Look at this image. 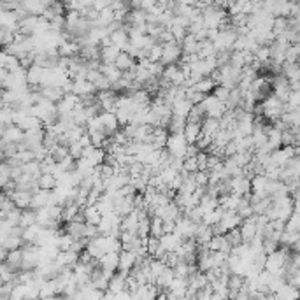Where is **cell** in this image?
I'll return each instance as SVG.
<instances>
[{
  "label": "cell",
  "instance_id": "obj_1",
  "mask_svg": "<svg viewBox=\"0 0 300 300\" xmlns=\"http://www.w3.org/2000/svg\"><path fill=\"white\" fill-rule=\"evenodd\" d=\"M261 107H263L261 116L267 118L269 121H274V120H278V118L284 113V102H281L279 99H276L272 93L267 95L265 99L261 100Z\"/></svg>",
  "mask_w": 300,
  "mask_h": 300
},
{
  "label": "cell",
  "instance_id": "obj_2",
  "mask_svg": "<svg viewBox=\"0 0 300 300\" xmlns=\"http://www.w3.org/2000/svg\"><path fill=\"white\" fill-rule=\"evenodd\" d=\"M161 58L160 61L163 65H169V63H178L183 51H181V44L178 42L176 39L169 40V42H163L161 44Z\"/></svg>",
  "mask_w": 300,
  "mask_h": 300
},
{
  "label": "cell",
  "instance_id": "obj_3",
  "mask_svg": "<svg viewBox=\"0 0 300 300\" xmlns=\"http://www.w3.org/2000/svg\"><path fill=\"white\" fill-rule=\"evenodd\" d=\"M186 139L183 134H169L167 137L165 149L172 155V157L184 158V151H186Z\"/></svg>",
  "mask_w": 300,
  "mask_h": 300
},
{
  "label": "cell",
  "instance_id": "obj_4",
  "mask_svg": "<svg viewBox=\"0 0 300 300\" xmlns=\"http://www.w3.org/2000/svg\"><path fill=\"white\" fill-rule=\"evenodd\" d=\"M200 105L204 107L205 111V116H211V118H220L223 114V111H225V104L223 102H220V100L216 99L214 95H205L204 100L200 102Z\"/></svg>",
  "mask_w": 300,
  "mask_h": 300
},
{
  "label": "cell",
  "instance_id": "obj_5",
  "mask_svg": "<svg viewBox=\"0 0 300 300\" xmlns=\"http://www.w3.org/2000/svg\"><path fill=\"white\" fill-rule=\"evenodd\" d=\"M100 121H102V125H104V134L105 137H111V135L114 134V130H118V120H116V114L113 113V111H104V113L99 114Z\"/></svg>",
  "mask_w": 300,
  "mask_h": 300
},
{
  "label": "cell",
  "instance_id": "obj_6",
  "mask_svg": "<svg viewBox=\"0 0 300 300\" xmlns=\"http://www.w3.org/2000/svg\"><path fill=\"white\" fill-rule=\"evenodd\" d=\"M230 184H232V193H237V195H246V193L251 192V181L244 176H235L230 178Z\"/></svg>",
  "mask_w": 300,
  "mask_h": 300
},
{
  "label": "cell",
  "instance_id": "obj_7",
  "mask_svg": "<svg viewBox=\"0 0 300 300\" xmlns=\"http://www.w3.org/2000/svg\"><path fill=\"white\" fill-rule=\"evenodd\" d=\"M181 242H183V239L179 237L176 232H170V234H163L160 237V244L161 248L165 249V251H176V249L181 246Z\"/></svg>",
  "mask_w": 300,
  "mask_h": 300
},
{
  "label": "cell",
  "instance_id": "obj_8",
  "mask_svg": "<svg viewBox=\"0 0 300 300\" xmlns=\"http://www.w3.org/2000/svg\"><path fill=\"white\" fill-rule=\"evenodd\" d=\"M135 258H137V255H135L134 251H125V249H121V251H120V258H118V270L130 272V269L135 263Z\"/></svg>",
  "mask_w": 300,
  "mask_h": 300
},
{
  "label": "cell",
  "instance_id": "obj_9",
  "mask_svg": "<svg viewBox=\"0 0 300 300\" xmlns=\"http://www.w3.org/2000/svg\"><path fill=\"white\" fill-rule=\"evenodd\" d=\"M72 93L78 97L86 95V93H97L93 83H90L88 79H72Z\"/></svg>",
  "mask_w": 300,
  "mask_h": 300
},
{
  "label": "cell",
  "instance_id": "obj_10",
  "mask_svg": "<svg viewBox=\"0 0 300 300\" xmlns=\"http://www.w3.org/2000/svg\"><path fill=\"white\" fill-rule=\"evenodd\" d=\"M118 258H120V253L105 251L104 255L99 258V265L102 267V269H107V270H118Z\"/></svg>",
  "mask_w": 300,
  "mask_h": 300
},
{
  "label": "cell",
  "instance_id": "obj_11",
  "mask_svg": "<svg viewBox=\"0 0 300 300\" xmlns=\"http://www.w3.org/2000/svg\"><path fill=\"white\" fill-rule=\"evenodd\" d=\"M121 49L114 46V44H109V46H102L100 48V61L102 63H114V60L118 58Z\"/></svg>",
  "mask_w": 300,
  "mask_h": 300
},
{
  "label": "cell",
  "instance_id": "obj_12",
  "mask_svg": "<svg viewBox=\"0 0 300 300\" xmlns=\"http://www.w3.org/2000/svg\"><path fill=\"white\" fill-rule=\"evenodd\" d=\"M200 130L204 135H209V137H213L218 130H220V121H218V118H211V116H205L202 121H200Z\"/></svg>",
  "mask_w": 300,
  "mask_h": 300
},
{
  "label": "cell",
  "instance_id": "obj_13",
  "mask_svg": "<svg viewBox=\"0 0 300 300\" xmlns=\"http://www.w3.org/2000/svg\"><path fill=\"white\" fill-rule=\"evenodd\" d=\"M274 299L279 300H288V299H299V288L290 286L288 283L281 284L274 292Z\"/></svg>",
  "mask_w": 300,
  "mask_h": 300
},
{
  "label": "cell",
  "instance_id": "obj_14",
  "mask_svg": "<svg viewBox=\"0 0 300 300\" xmlns=\"http://www.w3.org/2000/svg\"><path fill=\"white\" fill-rule=\"evenodd\" d=\"M179 44H181V51H183V55H192V53H197V49H199V40H197L195 35L190 34V32L184 35L183 40H181Z\"/></svg>",
  "mask_w": 300,
  "mask_h": 300
},
{
  "label": "cell",
  "instance_id": "obj_15",
  "mask_svg": "<svg viewBox=\"0 0 300 300\" xmlns=\"http://www.w3.org/2000/svg\"><path fill=\"white\" fill-rule=\"evenodd\" d=\"M79 57L83 60H100V46L97 44H84L79 49Z\"/></svg>",
  "mask_w": 300,
  "mask_h": 300
},
{
  "label": "cell",
  "instance_id": "obj_16",
  "mask_svg": "<svg viewBox=\"0 0 300 300\" xmlns=\"http://www.w3.org/2000/svg\"><path fill=\"white\" fill-rule=\"evenodd\" d=\"M114 65L121 70V72H125V70H130L135 65V58H132L126 51H120L118 58L114 60Z\"/></svg>",
  "mask_w": 300,
  "mask_h": 300
},
{
  "label": "cell",
  "instance_id": "obj_17",
  "mask_svg": "<svg viewBox=\"0 0 300 300\" xmlns=\"http://www.w3.org/2000/svg\"><path fill=\"white\" fill-rule=\"evenodd\" d=\"M200 134H202V130H200V123L186 121L184 130H183V135H184V139H186V142H195V140L199 139Z\"/></svg>",
  "mask_w": 300,
  "mask_h": 300
},
{
  "label": "cell",
  "instance_id": "obj_18",
  "mask_svg": "<svg viewBox=\"0 0 300 300\" xmlns=\"http://www.w3.org/2000/svg\"><path fill=\"white\" fill-rule=\"evenodd\" d=\"M223 211L225 209L221 207V205H216V207L213 209V211H209V213H204V216H202V223L207 226H213L216 225L220 220H221L223 216Z\"/></svg>",
  "mask_w": 300,
  "mask_h": 300
},
{
  "label": "cell",
  "instance_id": "obj_19",
  "mask_svg": "<svg viewBox=\"0 0 300 300\" xmlns=\"http://www.w3.org/2000/svg\"><path fill=\"white\" fill-rule=\"evenodd\" d=\"M40 95H42L44 99H48L49 102H55V104H57L58 100L63 97V90H61V86H42Z\"/></svg>",
  "mask_w": 300,
  "mask_h": 300
},
{
  "label": "cell",
  "instance_id": "obj_20",
  "mask_svg": "<svg viewBox=\"0 0 300 300\" xmlns=\"http://www.w3.org/2000/svg\"><path fill=\"white\" fill-rule=\"evenodd\" d=\"M109 37H111V42L114 44V46H118V48L121 49H125V46L128 44V34H126L123 28H118V30H114V32H111L109 34Z\"/></svg>",
  "mask_w": 300,
  "mask_h": 300
},
{
  "label": "cell",
  "instance_id": "obj_21",
  "mask_svg": "<svg viewBox=\"0 0 300 300\" xmlns=\"http://www.w3.org/2000/svg\"><path fill=\"white\" fill-rule=\"evenodd\" d=\"M192 102L188 99H183V100H178L172 104V114L176 116H181V118H186L188 113H190V109H192Z\"/></svg>",
  "mask_w": 300,
  "mask_h": 300
},
{
  "label": "cell",
  "instance_id": "obj_22",
  "mask_svg": "<svg viewBox=\"0 0 300 300\" xmlns=\"http://www.w3.org/2000/svg\"><path fill=\"white\" fill-rule=\"evenodd\" d=\"M184 125H186V118H181V116L172 114V116H170V121H169V126H167V130H169V134H183Z\"/></svg>",
  "mask_w": 300,
  "mask_h": 300
},
{
  "label": "cell",
  "instance_id": "obj_23",
  "mask_svg": "<svg viewBox=\"0 0 300 300\" xmlns=\"http://www.w3.org/2000/svg\"><path fill=\"white\" fill-rule=\"evenodd\" d=\"M83 214H84V223H90V225H97V223L100 221V216H102V214L97 211L95 205H84Z\"/></svg>",
  "mask_w": 300,
  "mask_h": 300
},
{
  "label": "cell",
  "instance_id": "obj_24",
  "mask_svg": "<svg viewBox=\"0 0 300 300\" xmlns=\"http://www.w3.org/2000/svg\"><path fill=\"white\" fill-rule=\"evenodd\" d=\"M286 30H288V18L276 16L274 21H272V28H270V32L274 34V37H278V35H283Z\"/></svg>",
  "mask_w": 300,
  "mask_h": 300
},
{
  "label": "cell",
  "instance_id": "obj_25",
  "mask_svg": "<svg viewBox=\"0 0 300 300\" xmlns=\"http://www.w3.org/2000/svg\"><path fill=\"white\" fill-rule=\"evenodd\" d=\"M205 118V111L204 107L200 104H193L192 109H190V113L186 116V121H192V123H200L202 120Z\"/></svg>",
  "mask_w": 300,
  "mask_h": 300
},
{
  "label": "cell",
  "instance_id": "obj_26",
  "mask_svg": "<svg viewBox=\"0 0 300 300\" xmlns=\"http://www.w3.org/2000/svg\"><path fill=\"white\" fill-rule=\"evenodd\" d=\"M161 218L160 216H149V235L158 237L160 239L163 235V228H161Z\"/></svg>",
  "mask_w": 300,
  "mask_h": 300
},
{
  "label": "cell",
  "instance_id": "obj_27",
  "mask_svg": "<svg viewBox=\"0 0 300 300\" xmlns=\"http://www.w3.org/2000/svg\"><path fill=\"white\" fill-rule=\"evenodd\" d=\"M37 186L40 190H53V188L57 186V178L53 174H40L39 179H37Z\"/></svg>",
  "mask_w": 300,
  "mask_h": 300
},
{
  "label": "cell",
  "instance_id": "obj_28",
  "mask_svg": "<svg viewBox=\"0 0 300 300\" xmlns=\"http://www.w3.org/2000/svg\"><path fill=\"white\" fill-rule=\"evenodd\" d=\"M193 88H195L197 92L211 93V90L214 88V83L211 81V78H209V76H205V78H200L199 81H197V83L193 84Z\"/></svg>",
  "mask_w": 300,
  "mask_h": 300
},
{
  "label": "cell",
  "instance_id": "obj_29",
  "mask_svg": "<svg viewBox=\"0 0 300 300\" xmlns=\"http://www.w3.org/2000/svg\"><path fill=\"white\" fill-rule=\"evenodd\" d=\"M284 230H288V232H299L300 230L299 211H293V213L290 214V218L286 220V225H284Z\"/></svg>",
  "mask_w": 300,
  "mask_h": 300
},
{
  "label": "cell",
  "instance_id": "obj_30",
  "mask_svg": "<svg viewBox=\"0 0 300 300\" xmlns=\"http://www.w3.org/2000/svg\"><path fill=\"white\" fill-rule=\"evenodd\" d=\"M137 235L140 239H146L149 237V216H140L139 218V225H137Z\"/></svg>",
  "mask_w": 300,
  "mask_h": 300
},
{
  "label": "cell",
  "instance_id": "obj_31",
  "mask_svg": "<svg viewBox=\"0 0 300 300\" xmlns=\"http://www.w3.org/2000/svg\"><path fill=\"white\" fill-rule=\"evenodd\" d=\"M225 239L228 240V244H230L232 248L234 246H237V244L242 242V237H240V230H239V226H235V228H232V230L225 232Z\"/></svg>",
  "mask_w": 300,
  "mask_h": 300
},
{
  "label": "cell",
  "instance_id": "obj_32",
  "mask_svg": "<svg viewBox=\"0 0 300 300\" xmlns=\"http://www.w3.org/2000/svg\"><path fill=\"white\" fill-rule=\"evenodd\" d=\"M283 167L293 176V178H299V174H300V158L299 157H292Z\"/></svg>",
  "mask_w": 300,
  "mask_h": 300
},
{
  "label": "cell",
  "instance_id": "obj_33",
  "mask_svg": "<svg viewBox=\"0 0 300 300\" xmlns=\"http://www.w3.org/2000/svg\"><path fill=\"white\" fill-rule=\"evenodd\" d=\"M299 55H300V44H290L284 53V60L286 61H299Z\"/></svg>",
  "mask_w": 300,
  "mask_h": 300
},
{
  "label": "cell",
  "instance_id": "obj_34",
  "mask_svg": "<svg viewBox=\"0 0 300 300\" xmlns=\"http://www.w3.org/2000/svg\"><path fill=\"white\" fill-rule=\"evenodd\" d=\"M211 95H214L216 97L220 102H225L226 99H228V95H230V88H226V86H223V84H216V86L211 90Z\"/></svg>",
  "mask_w": 300,
  "mask_h": 300
},
{
  "label": "cell",
  "instance_id": "obj_35",
  "mask_svg": "<svg viewBox=\"0 0 300 300\" xmlns=\"http://www.w3.org/2000/svg\"><path fill=\"white\" fill-rule=\"evenodd\" d=\"M281 146H299V135H293L290 130L281 132Z\"/></svg>",
  "mask_w": 300,
  "mask_h": 300
},
{
  "label": "cell",
  "instance_id": "obj_36",
  "mask_svg": "<svg viewBox=\"0 0 300 300\" xmlns=\"http://www.w3.org/2000/svg\"><path fill=\"white\" fill-rule=\"evenodd\" d=\"M58 165H60V169L63 170V172H70V170H76V160L70 155H67L65 158H61L60 161H57Z\"/></svg>",
  "mask_w": 300,
  "mask_h": 300
},
{
  "label": "cell",
  "instance_id": "obj_37",
  "mask_svg": "<svg viewBox=\"0 0 300 300\" xmlns=\"http://www.w3.org/2000/svg\"><path fill=\"white\" fill-rule=\"evenodd\" d=\"M161 42H157V44H153L151 48L148 49V58L151 61H160L161 58Z\"/></svg>",
  "mask_w": 300,
  "mask_h": 300
},
{
  "label": "cell",
  "instance_id": "obj_38",
  "mask_svg": "<svg viewBox=\"0 0 300 300\" xmlns=\"http://www.w3.org/2000/svg\"><path fill=\"white\" fill-rule=\"evenodd\" d=\"M146 248H148V255H149V257H155V253L158 251V248H160V239H158V237H153V235H149L148 242H146Z\"/></svg>",
  "mask_w": 300,
  "mask_h": 300
},
{
  "label": "cell",
  "instance_id": "obj_39",
  "mask_svg": "<svg viewBox=\"0 0 300 300\" xmlns=\"http://www.w3.org/2000/svg\"><path fill=\"white\" fill-rule=\"evenodd\" d=\"M178 176V172H176L174 169H170V167H163L161 169V172H160V179H161V183H165V184H169L172 179Z\"/></svg>",
  "mask_w": 300,
  "mask_h": 300
},
{
  "label": "cell",
  "instance_id": "obj_40",
  "mask_svg": "<svg viewBox=\"0 0 300 300\" xmlns=\"http://www.w3.org/2000/svg\"><path fill=\"white\" fill-rule=\"evenodd\" d=\"M67 148H69V155L74 158V160H78V158L83 157V146H81L78 140H76V142H70Z\"/></svg>",
  "mask_w": 300,
  "mask_h": 300
},
{
  "label": "cell",
  "instance_id": "obj_41",
  "mask_svg": "<svg viewBox=\"0 0 300 300\" xmlns=\"http://www.w3.org/2000/svg\"><path fill=\"white\" fill-rule=\"evenodd\" d=\"M190 220H192L193 223H202V216H204V211L199 207V205H195V207H192L190 211H188L186 214Z\"/></svg>",
  "mask_w": 300,
  "mask_h": 300
},
{
  "label": "cell",
  "instance_id": "obj_42",
  "mask_svg": "<svg viewBox=\"0 0 300 300\" xmlns=\"http://www.w3.org/2000/svg\"><path fill=\"white\" fill-rule=\"evenodd\" d=\"M193 181L197 186H205L207 184V170H197L193 172Z\"/></svg>",
  "mask_w": 300,
  "mask_h": 300
},
{
  "label": "cell",
  "instance_id": "obj_43",
  "mask_svg": "<svg viewBox=\"0 0 300 300\" xmlns=\"http://www.w3.org/2000/svg\"><path fill=\"white\" fill-rule=\"evenodd\" d=\"M183 170L186 172H197L199 167H197V158L195 157H186L183 160Z\"/></svg>",
  "mask_w": 300,
  "mask_h": 300
},
{
  "label": "cell",
  "instance_id": "obj_44",
  "mask_svg": "<svg viewBox=\"0 0 300 300\" xmlns=\"http://www.w3.org/2000/svg\"><path fill=\"white\" fill-rule=\"evenodd\" d=\"M93 86H95L97 92H100V90H109V88H111V81H109L105 76L100 74V78L93 83Z\"/></svg>",
  "mask_w": 300,
  "mask_h": 300
},
{
  "label": "cell",
  "instance_id": "obj_45",
  "mask_svg": "<svg viewBox=\"0 0 300 300\" xmlns=\"http://www.w3.org/2000/svg\"><path fill=\"white\" fill-rule=\"evenodd\" d=\"M95 235H99L97 225H90V223H86V226H84V237H86V239H93Z\"/></svg>",
  "mask_w": 300,
  "mask_h": 300
},
{
  "label": "cell",
  "instance_id": "obj_46",
  "mask_svg": "<svg viewBox=\"0 0 300 300\" xmlns=\"http://www.w3.org/2000/svg\"><path fill=\"white\" fill-rule=\"evenodd\" d=\"M221 160H223L221 157H218V155H209V153H207V161H205V165H207V170H209V169H213V167H216Z\"/></svg>",
  "mask_w": 300,
  "mask_h": 300
},
{
  "label": "cell",
  "instance_id": "obj_47",
  "mask_svg": "<svg viewBox=\"0 0 300 300\" xmlns=\"http://www.w3.org/2000/svg\"><path fill=\"white\" fill-rule=\"evenodd\" d=\"M183 160H184V158L172 157V160H170L169 167H170V169H174L176 172H179V170H183Z\"/></svg>",
  "mask_w": 300,
  "mask_h": 300
},
{
  "label": "cell",
  "instance_id": "obj_48",
  "mask_svg": "<svg viewBox=\"0 0 300 300\" xmlns=\"http://www.w3.org/2000/svg\"><path fill=\"white\" fill-rule=\"evenodd\" d=\"M109 4H111V0H93L92 7L95 11H102L104 7H109Z\"/></svg>",
  "mask_w": 300,
  "mask_h": 300
},
{
  "label": "cell",
  "instance_id": "obj_49",
  "mask_svg": "<svg viewBox=\"0 0 300 300\" xmlns=\"http://www.w3.org/2000/svg\"><path fill=\"white\" fill-rule=\"evenodd\" d=\"M99 78H100V70H88L86 72V79L90 83H95Z\"/></svg>",
  "mask_w": 300,
  "mask_h": 300
}]
</instances>
